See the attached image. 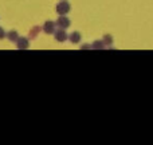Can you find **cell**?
<instances>
[{
	"instance_id": "6da1fadb",
	"label": "cell",
	"mask_w": 153,
	"mask_h": 145,
	"mask_svg": "<svg viewBox=\"0 0 153 145\" xmlns=\"http://www.w3.org/2000/svg\"><path fill=\"white\" fill-rule=\"evenodd\" d=\"M70 10H71V5H70V3L66 1V0L59 1L58 4H56V12H58L59 15H66V13L70 12Z\"/></svg>"
},
{
	"instance_id": "7a4b0ae2",
	"label": "cell",
	"mask_w": 153,
	"mask_h": 145,
	"mask_svg": "<svg viewBox=\"0 0 153 145\" xmlns=\"http://www.w3.org/2000/svg\"><path fill=\"white\" fill-rule=\"evenodd\" d=\"M55 24L59 27V28H63V30H66L67 27H70V19L67 18L66 15H59V18H58V20L55 22Z\"/></svg>"
},
{
	"instance_id": "3957f363",
	"label": "cell",
	"mask_w": 153,
	"mask_h": 145,
	"mask_svg": "<svg viewBox=\"0 0 153 145\" xmlns=\"http://www.w3.org/2000/svg\"><path fill=\"white\" fill-rule=\"evenodd\" d=\"M54 38H55L56 42L63 43V42H66V40L69 39V35L66 34V31H65L63 28H61V30H58V31L54 32Z\"/></svg>"
},
{
	"instance_id": "277c9868",
	"label": "cell",
	"mask_w": 153,
	"mask_h": 145,
	"mask_svg": "<svg viewBox=\"0 0 153 145\" xmlns=\"http://www.w3.org/2000/svg\"><path fill=\"white\" fill-rule=\"evenodd\" d=\"M55 26L56 24L54 23V22H46L45 24H43V31L46 32V34H54L55 32Z\"/></svg>"
},
{
	"instance_id": "5b68a950",
	"label": "cell",
	"mask_w": 153,
	"mask_h": 145,
	"mask_svg": "<svg viewBox=\"0 0 153 145\" xmlns=\"http://www.w3.org/2000/svg\"><path fill=\"white\" fill-rule=\"evenodd\" d=\"M28 39L27 38H18V40H16V47L19 48V50H26V48H28Z\"/></svg>"
},
{
	"instance_id": "8992f818",
	"label": "cell",
	"mask_w": 153,
	"mask_h": 145,
	"mask_svg": "<svg viewBox=\"0 0 153 145\" xmlns=\"http://www.w3.org/2000/svg\"><path fill=\"white\" fill-rule=\"evenodd\" d=\"M81 34H79V32H71V34H70V36H69V40L71 43H79L81 42Z\"/></svg>"
},
{
	"instance_id": "52a82bcc",
	"label": "cell",
	"mask_w": 153,
	"mask_h": 145,
	"mask_svg": "<svg viewBox=\"0 0 153 145\" xmlns=\"http://www.w3.org/2000/svg\"><path fill=\"white\" fill-rule=\"evenodd\" d=\"M7 38H8V40H10V42H16V40H18V38H19V34L15 31V30H13V31L8 32Z\"/></svg>"
},
{
	"instance_id": "ba28073f",
	"label": "cell",
	"mask_w": 153,
	"mask_h": 145,
	"mask_svg": "<svg viewBox=\"0 0 153 145\" xmlns=\"http://www.w3.org/2000/svg\"><path fill=\"white\" fill-rule=\"evenodd\" d=\"M103 47H105V45H103L102 40H95L91 46V48H95V50H100V48H103Z\"/></svg>"
},
{
	"instance_id": "9c48e42d",
	"label": "cell",
	"mask_w": 153,
	"mask_h": 145,
	"mask_svg": "<svg viewBox=\"0 0 153 145\" xmlns=\"http://www.w3.org/2000/svg\"><path fill=\"white\" fill-rule=\"evenodd\" d=\"M102 42H103V45L105 46H110L111 43H113V38H111L110 35H105L103 39H102Z\"/></svg>"
},
{
	"instance_id": "30bf717a",
	"label": "cell",
	"mask_w": 153,
	"mask_h": 145,
	"mask_svg": "<svg viewBox=\"0 0 153 145\" xmlns=\"http://www.w3.org/2000/svg\"><path fill=\"white\" fill-rule=\"evenodd\" d=\"M39 27H35V28H32V31L30 32V35H31V38H36V35H38V32H39Z\"/></svg>"
},
{
	"instance_id": "8fae6325",
	"label": "cell",
	"mask_w": 153,
	"mask_h": 145,
	"mask_svg": "<svg viewBox=\"0 0 153 145\" xmlns=\"http://www.w3.org/2000/svg\"><path fill=\"white\" fill-rule=\"evenodd\" d=\"M5 36H7V34H5L4 30H3L1 27H0V39H3V38H5Z\"/></svg>"
}]
</instances>
